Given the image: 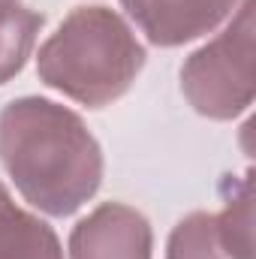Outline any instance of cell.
<instances>
[{
	"mask_svg": "<svg viewBox=\"0 0 256 259\" xmlns=\"http://www.w3.org/2000/svg\"><path fill=\"white\" fill-rule=\"evenodd\" d=\"M145 58L124 15L109 6H75L39 46L36 75L72 103L103 109L133 88Z\"/></svg>",
	"mask_w": 256,
	"mask_h": 259,
	"instance_id": "obj_2",
	"label": "cell"
},
{
	"mask_svg": "<svg viewBox=\"0 0 256 259\" xmlns=\"http://www.w3.org/2000/svg\"><path fill=\"white\" fill-rule=\"evenodd\" d=\"M0 3H21V0H0Z\"/></svg>",
	"mask_w": 256,
	"mask_h": 259,
	"instance_id": "obj_9",
	"label": "cell"
},
{
	"mask_svg": "<svg viewBox=\"0 0 256 259\" xmlns=\"http://www.w3.org/2000/svg\"><path fill=\"white\" fill-rule=\"evenodd\" d=\"M166 259H253L250 184L232 196L223 211H193L169 232Z\"/></svg>",
	"mask_w": 256,
	"mask_h": 259,
	"instance_id": "obj_4",
	"label": "cell"
},
{
	"mask_svg": "<svg viewBox=\"0 0 256 259\" xmlns=\"http://www.w3.org/2000/svg\"><path fill=\"white\" fill-rule=\"evenodd\" d=\"M46 15L24 3H0V84L12 81L33 55Z\"/></svg>",
	"mask_w": 256,
	"mask_h": 259,
	"instance_id": "obj_8",
	"label": "cell"
},
{
	"mask_svg": "<svg viewBox=\"0 0 256 259\" xmlns=\"http://www.w3.org/2000/svg\"><path fill=\"white\" fill-rule=\"evenodd\" d=\"M0 163L24 202L69 217L103 184V148L88 124L46 97H18L0 109Z\"/></svg>",
	"mask_w": 256,
	"mask_h": 259,
	"instance_id": "obj_1",
	"label": "cell"
},
{
	"mask_svg": "<svg viewBox=\"0 0 256 259\" xmlns=\"http://www.w3.org/2000/svg\"><path fill=\"white\" fill-rule=\"evenodd\" d=\"M121 6L151 46L178 49L217 30L241 0H121Z\"/></svg>",
	"mask_w": 256,
	"mask_h": 259,
	"instance_id": "obj_6",
	"label": "cell"
},
{
	"mask_svg": "<svg viewBox=\"0 0 256 259\" xmlns=\"http://www.w3.org/2000/svg\"><path fill=\"white\" fill-rule=\"evenodd\" d=\"M253 0H241L232 21L181 66V91L202 118L232 121L253 103Z\"/></svg>",
	"mask_w": 256,
	"mask_h": 259,
	"instance_id": "obj_3",
	"label": "cell"
},
{
	"mask_svg": "<svg viewBox=\"0 0 256 259\" xmlns=\"http://www.w3.org/2000/svg\"><path fill=\"white\" fill-rule=\"evenodd\" d=\"M66 259H154V229L142 211L103 202L72 226Z\"/></svg>",
	"mask_w": 256,
	"mask_h": 259,
	"instance_id": "obj_5",
	"label": "cell"
},
{
	"mask_svg": "<svg viewBox=\"0 0 256 259\" xmlns=\"http://www.w3.org/2000/svg\"><path fill=\"white\" fill-rule=\"evenodd\" d=\"M0 259H64V244L58 232L21 208L9 187L0 181Z\"/></svg>",
	"mask_w": 256,
	"mask_h": 259,
	"instance_id": "obj_7",
	"label": "cell"
}]
</instances>
